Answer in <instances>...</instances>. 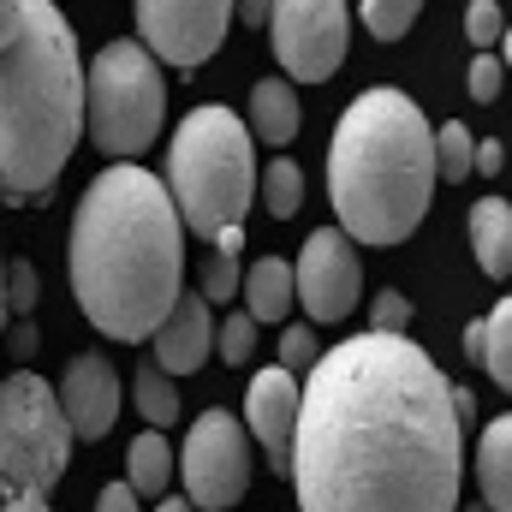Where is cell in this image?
<instances>
[{"instance_id": "obj_39", "label": "cell", "mask_w": 512, "mask_h": 512, "mask_svg": "<svg viewBox=\"0 0 512 512\" xmlns=\"http://www.w3.org/2000/svg\"><path fill=\"white\" fill-rule=\"evenodd\" d=\"M155 512H197V507H191V495H167Z\"/></svg>"}, {"instance_id": "obj_26", "label": "cell", "mask_w": 512, "mask_h": 512, "mask_svg": "<svg viewBox=\"0 0 512 512\" xmlns=\"http://www.w3.org/2000/svg\"><path fill=\"white\" fill-rule=\"evenodd\" d=\"M256 352V316L245 310V316H227L221 322V364H251Z\"/></svg>"}, {"instance_id": "obj_31", "label": "cell", "mask_w": 512, "mask_h": 512, "mask_svg": "<svg viewBox=\"0 0 512 512\" xmlns=\"http://www.w3.org/2000/svg\"><path fill=\"white\" fill-rule=\"evenodd\" d=\"M233 292H239V262L215 251V262L203 268V298H209V304H227Z\"/></svg>"}, {"instance_id": "obj_8", "label": "cell", "mask_w": 512, "mask_h": 512, "mask_svg": "<svg viewBox=\"0 0 512 512\" xmlns=\"http://www.w3.org/2000/svg\"><path fill=\"white\" fill-rule=\"evenodd\" d=\"M179 471H185V495L197 512L239 507L251 489V429L233 411H203L185 435Z\"/></svg>"}, {"instance_id": "obj_38", "label": "cell", "mask_w": 512, "mask_h": 512, "mask_svg": "<svg viewBox=\"0 0 512 512\" xmlns=\"http://www.w3.org/2000/svg\"><path fill=\"white\" fill-rule=\"evenodd\" d=\"M465 352L483 364V322H471V328H465Z\"/></svg>"}, {"instance_id": "obj_40", "label": "cell", "mask_w": 512, "mask_h": 512, "mask_svg": "<svg viewBox=\"0 0 512 512\" xmlns=\"http://www.w3.org/2000/svg\"><path fill=\"white\" fill-rule=\"evenodd\" d=\"M0 328H6V256H0Z\"/></svg>"}, {"instance_id": "obj_33", "label": "cell", "mask_w": 512, "mask_h": 512, "mask_svg": "<svg viewBox=\"0 0 512 512\" xmlns=\"http://www.w3.org/2000/svg\"><path fill=\"white\" fill-rule=\"evenodd\" d=\"M471 173H507V143L483 137V143H477V161H471Z\"/></svg>"}, {"instance_id": "obj_11", "label": "cell", "mask_w": 512, "mask_h": 512, "mask_svg": "<svg viewBox=\"0 0 512 512\" xmlns=\"http://www.w3.org/2000/svg\"><path fill=\"white\" fill-rule=\"evenodd\" d=\"M292 286H298V304L316 322L352 316V304H358V251H352V233L346 227H316L304 239L298 262H292Z\"/></svg>"}, {"instance_id": "obj_36", "label": "cell", "mask_w": 512, "mask_h": 512, "mask_svg": "<svg viewBox=\"0 0 512 512\" xmlns=\"http://www.w3.org/2000/svg\"><path fill=\"white\" fill-rule=\"evenodd\" d=\"M268 12H274V0H233V18H245V24H268Z\"/></svg>"}, {"instance_id": "obj_37", "label": "cell", "mask_w": 512, "mask_h": 512, "mask_svg": "<svg viewBox=\"0 0 512 512\" xmlns=\"http://www.w3.org/2000/svg\"><path fill=\"white\" fill-rule=\"evenodd\" d=\"M453 411H459V429H471L477 423V393L471 387H453Z\"/></svg>"}, {"instance_id": "obj_20", "label": "cell", "mask_w": 512, "mask_h": 512, "mask_svg": "<svg viewBox=\"0 0 512 512\" xmlns=\"http://www.w3.org/2000/svg\"><path fill=\"white\" fill-rule=\"evenodd\" d=\"M131 399H137V411L149 417V429H173V423H179V393H173V376H167L161 364H143V370L131 376Z\"/></svg>"}, {"instance_id": "obj_34", "label": "cell", "mask_w": 512, "mask_h": 512, "mask_svg": "<svg viewBox=\"0 0 512 512\" xmlns=\"http://www.w3.org/2000/svg\"><path fill=\"white\" fill-rule=\"evenodd\" d=\"M0 512H54L48 495H30V489H0Z\"/></svg>"}, {"instance_id": "obj_13", "label": "cell", "mask_w": 512, "mask_h": 512, "mask_svg": "<svg viewBox=\"0 0 512 512\" xmlns=\"http://www.w3.org/2000/svg\"><path fill=\"white\" fill-rule=\"evenodd\" d=\"M298 405H304V387H298L292 370H256L251 387H245V429L268 447V465H274V471L292 465Z\"/></svg>"}, {"instance_id": "obj_22", "label": "cell", "mask_w": 512, "mask_h": 512, "mask_svg": "<svg viewBox=\"0 0 512 512\" xmlns=\"http://www.w3.org/2000/svg\"><path fill=\"white\" fill-rule=\"evenodd\" d=\"M256 197L268 203V215H298V203H304V167L298 161H268V173L256 179Z\"/></svg>"}, {"instance_id": "obj_4", "label": "cell", "mask_w": 512, "mask_h": 512, "mask_svg": "<svg viewBox=\"0 0 512 512\" xmlns=\"http://www.w3.org/2000/svg\"><path fill=\"white\" fill-rule=\"evenodd\" d=\"M328 197L352 239L399 245L417 233L435 197V126L405 90H364L328 149Z\"/></svg>"}, {"instance_id": "obj_18", "label": "cell", "mask_w": 512, "mask_h": 512, "mask_svg": "<svg viewBox=\"0 0 512 512\" xmlns=\"http://www.w3.org/2000/svg\"><path fill=\"white\" fill-rule=\"evenodd\" d=\"M239 286H245V310H251L256 322H280V316H292V304H298L292 262H280V256H262Z\"/></svg>"}, {"instance_id": "obj_35", "label": "cell", "mask_w": 512, "mask_h": 512, "mask_svg": "<svg viewBox=\"0 0 512 512\" xmlns=\"http://www.w3.org/2000/svg\"><path fill=\"white\" fill-rule=\"evenodd\" d=\"M36 352V328H30V316H12V358H30Z\"/></svg>"}, {"instance_id": "obj_30", "label": "cell", "mask_w": 512, "mask_h": 512, "mask_svg": "<svg viewBox=\"0 0 512 512\" xmlns=\"http://www.w3.org/2000/svg\"><path fill=\"white\" fill-rule=\"evenodd\" d=\"M370 322H376V334H411V298L405 292H376Z\"/></svg>"}, {"instance_id": "obj_21", "label": "cell", "mask_w": 512, "mask_h": 512, "mask_svg": "<svg viewBox=\"0 0 512 512\" xmlns=\"http://www.w3.org/2000/svg\"><path fill=\"white\" fill-rule=\"evenodd\" d=\"M483 364L501 393H512V292L483 316Z\"/></svg>"}, {"instance_id": "obj_41", "label": "cell", "mask_w": 512, "mask_h": 512, "mask_svg": "<svg viewBox=\"0 0 512 512\" xmlns=\"http://www.w3.org/2000/svg\"><path fill=\"white\" fill-rule=\"evenodd\" d=\"M501 42H507V72H512V24H507V36H501Z\"/></svg>"}, {"instance_id": "obj_1", "label": "cell", "mask_w": 512, "mask_h": 512, "mask_svg": "<svg viewBox=\"0 0 512 512\" xmlns=\"http://www.w3.org/2000/svg\"><path fill=\"white\" fill-rule=\"evenodd\" d=\"M453 382L411 334H358L304 370L292 489L304 512H459Z\"/></svg>"}, {"instance_id": "obj_28", "label": "cell", "mask_w": 512, "mask_h": 512, "mask_svg": "<svg viewBox=\"0 0 512 512\" xmlns=\"http://www.w3.org/2000/svg\"><path fill=\"white\" fill-rule=\"evenodd\" d=\"M316 358H322V352H316V328H298V322H292V328L280 334V370L304 376V370H310Z\"/></svg>"}, {"instance_id": "obj_7", "label": "cell", "mask_w": 512, "mask_h": 512, "mask_svg": "<svg viewBox=\"0 0 512 512\" xmlns=\"http://www.w3.org/2000/svg\"><path fill=\"white\" fill-rule=\"evenodd\" d=\"M72 459V423L60 411V393L36 370H12L0 382V489L48 495L66 477Z\"/></svg>"}, {"instance_id": "obj_27", "label": "cell", "mask_w": 512, "mask_h": 512, "mask_svg": "<svg viewBox=\"0 0 512 512\" xmlns=\"http://www.w3.org/2000/svg\"><path fill=\"white\" fill-rule=\"evenodd\" d=\"M465 84H471V102H495V96L507 90V60L477 54V60H471V72H465Z\"/></svg>"}, {"instance_id": "obj_5", "label": "cell", "mask_w": 512, "mask_h": 512, "mask_svg": "<svg viewBox=\"0 0 512 512\" xmlns=\"http://www.w3.org/2000/svg\"><path fill=\"white\" fill-rule=\"evenodd\" d=\"M167 191L191 233L215 239L221 227H239L256 203V137L227 108H191L173 149H167Z\"/></svg>"}, {"instance_id": "obj_24", "label": "cell", "mask_w": 512, "mask_h": 512, "mask_svg": "<svg viewBox=\"0 0 512 512\" xmlns=\"http://www.w3.org/2000/svg\"><path fill=\"white\" fill-rule=\"evenodd\" d=\"M417 12H423V0H364V30L382 42H399Z\"/></svg>"}, {"instance_id": "obj_19", "label": "cell", "mask_w": 512, "mask_h": 512, "mask_svg": "<svg viewBox=\"0 0 512 512\" xmlns=\"http://www.w3.org/2000/svg\"><path fill=\"white\" fill-rule=\"evenodd\" d=\"M126 483L137 489V501H143V495H167V483H173V447H167L161 429H143V435L131 441Z\"/></svg>"}, {"instance_id": "obj_10", "label": "cell", "mask_w": 512, "mask_h": 512, "mask_svg": "<svg viewBox=\"0 0 512 512\" xmlns=\"http://www.w3.org/2000/svg\"><path fill=\"white\" fill-rule=\"evenodd\" d=\"M233 0H137V42L167 66H203L227 42Z\"/></svg>"}, {"instance_id": "obj_16", "label": "cell", "mask_w": 512, "mask_h": 512, "mask_svg": "<svg viewBox=\"0 0 512 512\" xmlns=\"http://www.w3.org/2000/svg\"><path fill=\"white\" fill-rule=\"evenodd\" d=\"M477 489L483 507L512 512V417H495L477 441Z\"/></svg>"}, {"instance_id": "obj_9", "label": "cell", "mask_w": 512, "mask_h": 512, "mask_svg": "<svg viewBox=\"0 0 512 512\" xmlns=\"http://www.w3.org/2000/svg\"><path fill=\"white\" fill-rule=\"evenodd\" d=\"M268 30H274V60L286 78L328 84L346 60L352 12H346V0H274Z\"/></svg>"}, {"instance_id": "obj_14", "label": "cell", "mask_w": 512, "mask_h": 512, "mask_svg": "<svg viewBox=\"0 0 512 512\" xmlns=\"http://www.w3.org/2000/svg\"><path fill=\"white\" fill-rule=\"evenodd\" d=\"M149 340H155V364H161L167 376H191V370H203L209 352H215V316H209V298H203V292H179L173 310L161 316V328H155Z\"/></svg>"}, {"instance_id": "obj_29", "label": "cell", "mask_w": 512, "mask_h": 512, "mask_svg": "<svg viewBox=\"0 0 512 512\" xmlns=\"http://www.w3.org/2000/svg\"><path fill=\"white\" fill-rule=\"evenodd\" d=\"M30 304H36V268L30 262H6V322L30 316Z\"/></svg>"}, {"instance_id": "obj_32", "label": "cell", "mask_w": 512, "mask_h": 512, "mask_svg": "<svg viewBox=\"0 0 512 512\" xmlns=\"http://www.w3.org/2000/svg\"><path fill=\"white\" fill-rule=\"evenodd\" d=\"M96 512H137V489H131V483H108V489L96 495Z\"/></svg>"}, {"instance_id": "obj_15", "label": "cell", "mask_w": 512, "mask_h": 512, "mask_svg": "<svg viewBox=\"0 0 512 512\" xmlns=\"http://www.w3.org/2000/svg\"><path fill=\"white\" fill-rule=\"evenodd\" d=\"M471 251H477L489 280H507L512 274V203L507 197H483L471 209Z\"/></svg>"}, {"instance_id": "obj_3", "label": "cell", "mask_w": 512, "mask_h": 512, "mask_svg": "<svg viewBox=\"0 0 512 512\" xmlns=\"http://www.w3.org/2000/svg\"><path fill=\"white\" fill-rule=\"evenodd\" d=\"M84 131L78 36L54 0H0V191L48 197Z\"/></svg>"}, {"instance_id": "obj_25", "label": "cell", "mask_w": 512, "mask_h": 512, "mask_svg": "<svg viewBox=\"0 0 512 512\" xmlns=\"http://www.w3.org/2000/svg\"><path fill=\"white\" fill-rule=\"evenodd\" d=\"M465 36H471L477 48H495V42L507 36V12H501L495 0H471V6H465Z\"/></svg>"}, {"instance_id": "obj_6", "label": "cell", "mask_w": 512, "mask_h": 512, "mask_svg": "<svg viewBox=\"0 0 512 512\" xmlns=\"http://www.w3.org/2000/svg\"><path fill=\"white\" fill-rule=\"evenodd\" d=\"M167 120V78L143 42H108L84 66V131L102 155H143Z\"/></svg>"}, {"instance_id": "obj_23", "label": "cell", "mask_w": 512, "mask_h": 512, "mask_svg": "<svg viewBox=\"0 0 512 512\" xmlns=\"http://www.w3.org/2000/svg\"><path fill=\"white\" fill-rule=\"evenodd\" d=\"M471 161H477L471 126H459V120L435 126V179H471Z\"/></svg>"}, {"instance_id": "obj_42", "label": "cell", "mask_w": 512, "mask_h": 512, "mask_svg": "<svg viewBox=\"0 0 512 512\" xmlns=\"http://www.w3.org/2000/svg\"><path fill=\"white\" fill-rule=\"evenodd\" d=\"M459 512H495V507H465V501H459Z\"/></svg>"}, {"instance_id": "obj_2", "label": "cell", "mask_w": 512, "mask_h": 512, "mask_svg": "<svg viewBox=\"0 0 512 512\" xmlns=\"http://www.w3.org/2000/svg\"><path fill=\"white\" fill-rule=\"evenodd\" d=\"M66 274L84 316L108 340H149L185 292V221L167 179L137 161L102 167L78 197Z\"/></svg>"}, {"instance_id": "obj_17", "label": "cell", "mask_w": 512, "mask_h": 512, "mask_svg": "<svg viewBox=\"0 0 512 512\" xmlns=\"http://www.w3.org/2000/svg\"><path fill=\"white\" fill-rule=\"evenodd\" d=\"M251 137L262 143H274V149H286L292 137H298V96H292V84L286 78H262L251 90Z\"/></svg>"}, {"instance_id": "obj_12", "label": "cell", "mask_w": 512, "mask_h": 512, "mask_svg": "<svg viewBox=\"0 0 512 512\" xmlns=\"http://www.w3.org/2000/svg\"><path fill=\"white\" fill-rule=\"evenodd\" d=\"M54 393H60V411H66L78 441H102L114 429V417H120V370L108 358H96V352L72 358Z\"/></svg>"}]
</instances>
